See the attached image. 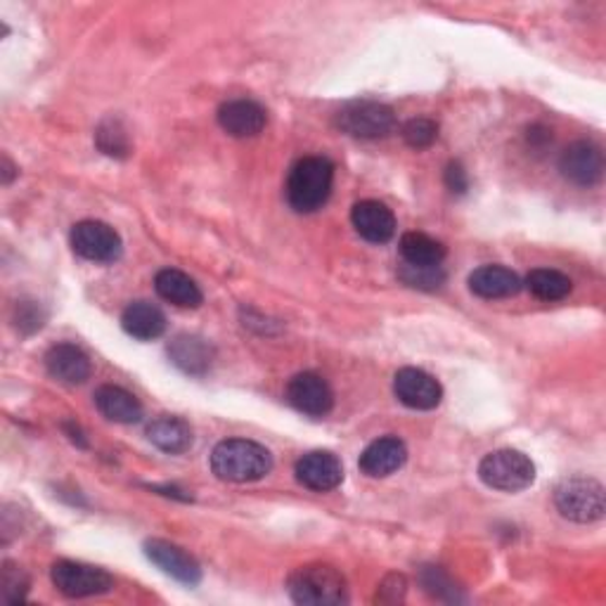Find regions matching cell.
I'll return each instance as SVG.
<instances>
[{
  "label": "cell",
  "instance_id": "8992f818",
  "mask_svg": "<svg viewBox=\"0 0 606 606\" xmlns=\"http://www.w3.org/2000/svg\"><path fill=\"white\" fill-rule=\"evenodd\" d=\"M50 578H52V585L58 587L64 597H72V599L105 595V592L114 587V578L105 569L90 567V563H81V561H69V559L52 563Z\"/></svg>",
  "mask_w": 606,
  "mask_h": 606
},
{
  "label": "cell",
  "instance_id": "7c38bea8",
  "mask_svg": "<svg viewBox=\"0 0 606 606\" xmlns=\"http://www.w3.org/2000/svg\"><path fill=\"white\" fill-rule=\"evenodd\" d=\"M145 555L147 559L155 563L157 569H161L167 575H171L173 581L195 587L202 583V569L197 559L187 555L183 547H178L167 541H147L145 543Z\"/></svg>",
  "mask_w": 606,
  "mask_h": 606
},
{
  "label": "cell",
  "instance_id": "3957f363",
  "mask_svg": "<svg viewBox=\"0 0 606 606\" xmlns=\"http://www.w3.org/2000/svg\"><path fill=\"white\" fill-rule=\"evenodd\" d=\"M292 602L303 606H339L349 602L347 578L329 563H308L287 578Z\"/></svg>",
  "mask_w": 606,
  "mask_h": 606
},
{
  "label": "cell",
  "instance_id": "484cf974",
  "mask_svg": "<svg viewBox=\"0 0 606 606\" xmlns=\"http://www.w3.org/2000/svg\"><path fill=\"white\" fill-rule=\"evenodd\" d=\"M95 145L107 157L114 159H126L131 152V141H129V131L123 129V123L114 117H109L105 121H100L98 131H95Z\"/></svg>",
  "mask_w": 606,
  "mask_h": 606
},
{
  "label": "cell",
  "instance_id": "4dcf8cb0",
  "mask_svg": "<svg viewBox=\"0 0 606 606\" xmlns=\"http://www.w3.org/2000/svg\"><path fill=\"white\" fill-rule=\"evenodd\" d=\"M15 325L24 335H32L44 327V311L34 301H22L15 306Z\"/></svg>",
  "mask_w": 606,
  "mask_h": 606
},
{
  "label": "cell",
  "instance_id": "5bb4252c",
  "mask_svg": "<svg viewBox=\"0 0 606 606\" xmlns=\"http://www.w3.org/2000/svg\"><path fill=\"white\" fill-rule=\"evenodd\" d=\"M351 223L357 235L372 244H387L396 235L393 211L375 199L357 202L351 211Z\"/></svg>",
  "mask_w": 606,
  "mask_h": 606
},
{
  "label": "cell",
  "instance_id": "52a82bcc",
  "mask_svg": "<svg viewBox=\"0 0 606 606\" xmlns=\"http://www.w3.org/2000/svg\"><path fill=\"white\" fill-rule=\"evenodd\" d=\"M337 126L353 137H363V141H377V137H387L396 129V114L389 105L361 100L349 102L339 109Z\"/></svg>",
  "mask_w": 606,
  "mask_h": 606
},
{
  "label": "cell",
  "instance_id": "e575fe53",
  "mask_svg": "<svg viewBox=\"0 0 606 606\" xmlns=\"http://www.w3.org/2000/svg\"><path fill=\"white\" fill-rule=\"evenodd\" d=\"M15 175H17V167L10 161L8 155H3V185H10Z\"/></svg>",
  "mask_w": 606,
  "mask_h": 606
},
{
  "label": "cell",
  "instance_id": "5b68a950",
  "mask_svg": "<svg viewBox=\"0 0 606 606\" xmlns=\"http://www.w3.org/2000/svg\"><path fill=\"white\" fill-rule=\"evenodd\" d=\"M555 505L559 514L575 523L599 521L606 512L604 486L595 478H567L555 490Z\"/></svg>",
  "mask_w": 606,
  "mask_h": 606
},
{
  "label": "cell",
  "instance_id": "6da1fadb",
  "mask_svg": "<svg viewBox=\"0 0 606 606\" xmlns=\"http://www.w3.org/2000/svg\"><path fill=\"white\" fill-rule=\"evenodd\" d=\"M272 470V455L256 440L228 438L211 452V472L228 484H252L268 476Z\"/></svg>",
  "mask_w": 606,
  "mask_h": 606
},
{
  "label": "cell",
  "instance_id": "cb8c5ba5",
  "mask_svg": "<svg viewBox=\"0 0 606 606\" xmlns=\"http://www.w3.org/2000/svg\"><path fill=\"white\" fill-rule=\"evenodd\" d=\"M401 256L408 266H440L446 258V246L424 232H405L401 238Z\"/></svg>",
  "mask_w": 606,
  "mask_h": 606
},
{
  "label": "cell",
  "instance_id": "f546056e",
  "mask_svg": "<svg viewBox=\"0 0 606 606\" xmlns=\"http://www.w3.org/2000/svg\"><path fill=\"white\" fill-rule=\"evenodd\" d=\"M403 137H405V143L412 147V149H426V147H432L436 143V137H438V126H436V121L432 119H410L405 126H403Z\"/></svg>",
  "mask_w": 606,
  "mask_h": 606
},
{
  "label": "cell",
  "instance_id": "44dd1931",
  "mask_svg": "<svg viewBox=\"0 0 606 606\" xmlns=\"http://www.w3.org/2000/svg\"><path fill=\"white\" fill-rule=\"evenodd\" d=\"M121 327L126 329V335L141 341L159 339L167 332V315L149 301H133L131 306L121 315Z\"/></svg>",
  "mask_w": 606,
  "mask_h": 606
},
{
  "label": "cell",
  "instance_id": "836d02e7",
  "mask_svg": "<svg viewBox=\"0 0 606 606\" xmlns=\"http://www.w3.org/2000/svg\"><path fill=\"white\" fill-rule=\"evenodd\" d=\"M64 432L69 434V440H72V444H76L78 448H88V440H86L84 432H81L74 422H64Z\"/></svg>",
  "mask_w": 606,
  "mask_h": 606
},
{
  "label": "cell",
  "instance_id": "7a4b0ae2",
  "mask_svg": "<svg viewBox=\"0 0 606 606\" xmlns=\"http://www.w3.org/2000/svg\"><path fill=\"white\" fill-rule=\"evenodd\" d=\"M335 183V163L327 157H303L287 178V202L296 214L323 209Z\"/></svg>",
  "mask_w": 606,
  "mask_h": 606
},
{
  "label": "cell",
  "instance_id": "9c48e42d",
  "mask_svg": "<svg viewBox=\"0 0 606 606\" xmlns=\"http://www.w3.org/2000/svg\"><path fill=\"white\" fill-rule=\"evenodd\" d=\"M287 401L308 417H325L335 408V393L315 372H301L287 384Z\"/></svg>",
  "mask_w": 606,
  "mask_h": 606
},
{
  "label": "cell",
  "instance_id": "d6986e66",
  "mask_svg": "<svg viewBox=\"0 0 606 606\" xmlns=\"http://www.w3.org/2000/svg\"><path fill=\"white\" fill-rule=\"evenodd\" d=\"M521 278L502 266H481L470 275L472 294L481 299H507L521 292Z\"/></svg>",
  "mask_w": 606,
  "mask_h": 606
},
{
  "label": "cell",
  "instance_id": "ba28073f",
  "mask_svg": "<svg viewBox=\"0 0 606 606\" xmlns=\"http://www.w3.org/2000/svg\"><path fill=\"white\" fill-rule=\"evenodd\" d=\"M72 250L93 264H114L123 252L119 232L102 220H81L72 230Z\"/></svg>",
  "mask_w": 606,
  "mask_h": 606
},
{
  "label": "cell",
  "instance_id": "8fae6325",
  "mask_svg": "<svg viewBox=\"0 0 606 606\" xmlns=\"http://www.w3.org/2000/svg\"><path fill=\"white\" fill-rule=\"evenodd\" d=\"M559 171L569 183L578 187H592L602 181L604 157L597 145L578 141L561 152Z\"/></svg>",
  "mask_w": 606,
  "mask_h": 606
},
{
  "label": "cell",
  "instance_id": "ac0fdd59",
  "mask_svg": "<svg viewBox=\"0 0 606 606\" xmlns=\"http://www.w3.org/2000/svg\"><path fill=\"white\" fill-rule=\"evenodd\" d=\"M46 367L52 379H58L69 387L84 384L90 377L88 355L74 343H58L46 353Z\"/></svg>",
  "mask_w": 606,
  "mask_h": 606
},
{
  "label": "cell",
  "instance_id": "603a6c76",
  "mask_svg": "<svg viewBox=\"0 0 606 606\" xmlns=\"http://www.w3.org/2000/svg\"><path fill=\"white\" fill-rule=\"evenodd\" d=\"M149 444H155L159 450L169 455H183L192 448V429L190 424L181 417L161 415L147 426Z\"/></svg>",
  "mask_w": 606,
  "mask_h": 606
},
{
  "label": "cell",
  "instance_id": "4316f807",
  "mask_svg": "<svg viewBox=\"0 0 606 606\" xmlns=\"http://www.w3.org/2000/svg\"><path fill=\"white\" fill-rule=\"evenodd\" d=\"M420 583H422L424 592H429V595L438 602L458 604V602L466 599L462 587L455 585L452 578L438 567H424L422 573H420Z\"/></svg>",
  "mask_w": 606,
  "mask_h": 606
},
{
  "label": "cell",
  "instance_id": "ffe728a7",
  "mask_svg": "<svg viewBox=\"0 0 606 606\" xmlns=\"http://www.w3.org/2000/svg\"><path fill=\"white\" fill-rule=\"evenodd\" d=\"M95 405H98L100 415L109 422L135 424L143 420L141 401L131 391L114 387V384H105V387L95 391Z\"/></svg>",
  "mask_w": 606,
  "mask_h": 606
},
{
  "label": "cell",
  "instance_id": "277c9868",
  "mask_svg": "<svg viewBox=\"0 0 606 606\" xmlns=\"http://www.w3.org/2000/svg\"><path fill=\"white\" fill-rule=\"evenodd\" d=\"M478 476L488 488L502 493H519L535 481V464L526 455L505 448L486 455L478 464Z\"/></svg>",
  "mask_w": 606,
  "mask_h": 606
},
{
  "label": "cell",
  "instance_id": "d4e9b609",
  "mask_svg": "<svg viewBox=\"0 0 606 606\" xmlns=\"http://www.w3.org/2000/svg\"><path fill=\"white\" fill-rule=\"evenodd\" d=\"M526 287L529 292L541 299V301H561L563 296L571 294L573 282L567 278V275L553 270V268H538L531 270L526 278Z\"/></svg>",
  "mask_w": 606,
  "mask_h": 606
},
{
  "label": "cell",
  "instance_id": "f1b7e54d",
  "mask_svg": "<svg viewBox=\"0 0 606 606\" xmlns=\"http://www.w3.org/2000/svg\"><path fill=\"white\" fill-rule=\"evenodd\" d=\"M398 278H401L408 287L415 289H424V292H434V289H440L446 282V272L440 270V266H403L398 270Z\"/></svg>",
  "mask_w": 606,
  "mask_h": 606
},
{
  "label": "cell",
  "instance_id": "7402d4cb",
  "mask_svg": "<svg viewBox=\"0 0 606 606\" xmlns=\"http://www.w3.org/2000/svg\"><path fill=\"white\" fill-rule=\"evenodd\" d=\"M155 289L163 301L173 303L178 308H199L204 301V294L197 287V282L183 270H175V268L159 270L155 278Z\"/></svg>",
  "mask_w": 606,
  "mask_h": 606
},
{
  "label": "cell",
  "instance_id": "9a60e30c",
  "mask_svg": "<svg viewBox=\"0 0 606 606\" xmlns=\"http://www.w3.org/2000/svg\"><path fill=\"white\" fill-rule=\"evenodd\" d=\"M214 347L199 335H178L169 343L171 363L190 377H204L214 365Z\"/></svg>",
  "mask_w": 606,
  "mask_h": 606
},
{
  "label": "cell",
  "instance_id": "1f68e13d",
  "mask_svg": "<svg viewBox=\"0 0 606 606\" xmlns=\"http://www.w3.org/2000/svg\"><path fill=\"white\" fill-rule=\"evenodd\" d=\"M405 590H408L405 575H401V573H391V575H387V578H384V581H381L379 592H377V602H381V604L403 602Z\"/></svg>",
  "mask_w": 606,
  "mask_h": 606
},
{
  "label": "cell",
  "instance_id": "30bf717a",
  "mask_svg": "<svg viewBox=\"0 0 606 606\" xmlns=\"http://www.w3.org/2000/svg\"><path fill=\"white\" fill-rule=\"evenodd\" d=\"M393 393L410 410H434L440 403V398H444L440 384L429 372L417 367H403L396 372Z\"/></svg>",
  "mask_w": 606,
  "mask_h": 606
},
{
  "label": "cell",
  "instance_id": "2e32d148",
  "mask_svg": "<svg viewBox=\"0 0 606 606\" xmlns=\"http://www.w3.org/2000/svg\"><path fill=\"white\" fill-rule=\"evenodd\" d=\"M408 460V448L401 438H377L361 455V472L369 478H384L401 470Z\"/></svg>",
  "mask_w": 606,
  "mask_h": 606
},
{
  "label": "cell",
  "instance_id": "d6a6232c",
  "mask_svg": "<svg viewBox=\"0 0 606 606\" xmlns=\"http://www.w3.org/2000/svg\"><path fill=\"white\" fill-rule=\"evenodd\" d=\"M444 181H446V187L450 192H455V195H464V192L470 190V175H466V171H464L460 161L448 163L446 173H444Z\"/></svg>",
  "mask_w": 606,
  "mask_h": 606
},
{
  "label": "cell",
  "instance_id": "83f0119b",
  "mask_svg": "<svg viewBox=\"0 0 606 606\" xmlns=\"http://www.w3.org/2000/svg\"><path fill=\"white\" fill-rule=\"evenodd\" d=\"M26 592H29V575L17 563L5 561L0 569V597L5 604H20L26 599Z\"/></svg>",
  "mask_w": 606,
  "mask_h": 606
},
{
  "label": "cell",
  "instance_id": "e0dca14e",
  "mask_svg": "<svg viewBox=\"0 0 606 606\" xmlns=\"http://www.w3.org/2000/svg\"><path fill=\"white\" fill-rule=\"evenodd\" d=\"M266 109L254 100H230L220 105L218 123L232 137H254L266 129Z\"/></svg>",
  "mask_w": 606,
  "mask_h": 606
},
{
  "label": "cell",
  "instance_id": "4fadbf2b",
  "mask_svg": "<svg viewBox=\"0 0 606 606\" xmlns=\"http://www.w3.org/2000/svg\"><path fill=\"white\" fill-rule=\"evenodd\" d=\"M294 474L303 488L315 493H327L341 486L343 466L337 455L327 450H313L303 455V458L296 462Z\"/></svg>",
  "mask_w": 606,
  "mask_h": 606
}]
</instances>
